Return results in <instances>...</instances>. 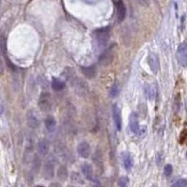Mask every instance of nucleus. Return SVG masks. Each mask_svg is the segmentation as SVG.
Listing matches in <instances>:
<instances>
[{"label": "nucleus", "instance_id": "1", "mask_svg": "<svg viewBox=\"0 0 187 187\" xmlns=\"http://www.w3.org/2000/svg\"><path fill=\"white\" fill-rule=\"evenodd\" d=\"M109 38V27L99 28L94 32V40L95 42V46L99 51H102L106 48Z\"/></svg>", "mask_w": 187, "mask_h": 187}, {"label": "nucleus", "instance_id": "2", "mask_svg": "<svg viewBox=\"0 0 187 187\" xmlns=\"http://www.w3.org/2000/svg\"><path fill=\"white\" fill-rule=\"evenodd\" d=\"M51 106H53V103H51V95L47 92L41 93L40 95V99H38V107L40 108L41 111L48 112L51 109Z\"/></svg>", "mask_w": 187, "mask_h": 187}, {"label": "nucleus", "instance_id": "3", "mask_svg": "<svg viewBox=\"0 0 187 187\" xmlns=\"http://www.w3.org/2000/svg\"><path fill=\"white\" fill-rule=\"evenodd\" d=\"M176 56H177V60L180 66L182 67L187 66V43L186 42H183L182 44L179 45Z\"/></svg>", "mask_w": 187, "mask_h": 187}, {"label": "nucleus", "instance_id": "4", "mask_svg": "<svg viewBox=\"0 0 187 187\" xmlns=\"http://www.w3.org/2000/svg\"><path fill=\"white\" fill-rule=\"evenodd\" d=\"M43 177L45 180H53L54 177V162L51 159L46 161L43 166Z\"/></svg>", "mask_w": 187, "mask_h": 187}, {"label": "nucleus", "instance_id": "5", "mask_svg": "<svg viewBox=\"0 0 187 187\" xmlns=\"http://www.w3.org/2000/svg\"><path fill=\"white\" fill-rule=\"evenodd\" d=\"M148 64L151 68V71L153 73H157L159 67H160V63H159V57L156 54L151 53L148 56Z\"/></svg>", "mask_w": 187, "mask_h": 187}, {"label": "nucleus", "instance_id": "6", "mask_svg": "<svg viewBox=\"0 0 187 187\" xmlns=\"http://www.w3.org/2000/svg\"><path fill=\"white\" fill-rule=\"evenodd\" d=\"M115 5H116V16H117V20L119 23H121L125 20V18L126 16V8L122 0H117Z\"/></svg>", "mask_w": 187, "mask_h": 187}, {"label": "nucleus", "instance_id": "7", "mask_svg": "<svg viewBox=\"0 0 187 187\" xmlns=\"http://www.w3.org/2000/svg\"><path fill=\"white\" fill-rule=\"evenodd\" d=\"M112 118L116 128L118 131H120L122 129V115L119 107L116 104L112 106Z\"/></svg>", "mask_w": 187, "mask_h": 187}, {"label": "nucleus", "instance_id": "8", "mask_svg": "<svg viewBox=\"0 0 187 187\" xmlns=\"http://www.w3.org/2000/svg\"><path fill=\"white\" fill-rule=\"evenodd\" d=\"M77 152H78V154L82 157V158H88L90 153H91V148H90V145L86 141H82L81 142L78 147H77Z\"/></svg>", "mask_w": 187, "mask_h": 187}, {"label": "nucleus", "instance_id": "9", "mask_svg": "<svg viewBox=\"0 0 187 187\" xmlns=\"http://www.w3.org/2000/svg\"><path fill=\"white\" fill-rule=\"evenodd\" d=\"M113 47V46H112ZM109 48L108 49L105 53H103L99 58V61H100V64L101 65H104V66H107L109 65V63H111L113 57H114V53H113V48Z\"/></svg>", "mask_w": 187, "mask_h": 187}, {"label": "nucleus", "instance_id": "10", "mask_svg": "<svg viewBox=\"0 0 187 187\" xmlns=\"http://www.w3.org/2000/svg\"><path fill=\"white\" fill-rule=\"evenodd\" d=\"M129 127L134 134H139L140 131L138 115L135 112H132L129 116Z\"/></svg>", "mask_w": 187, "mask_h": 187}, {"label": "nucleus", "instance_id": "11", "mask_svg": "<svg viewBox=\"0 0 187 187\" xmlns=\"http://www.w3.org/2000/svg\"><path fill=\"white\" fill-rule=\"evenodd\" d=\"M26 119H27V125L30 128L36 129V128H37L38 125H40V121H38V118L37 117L34 111H29L27 112Z\"/></svg>", "mask_w": 187, "mask_h": 187}, {"label": "nucleus", "instance_id": "12", "mask_svg": "<svg viewBox=\"0 0 187 187\" xmlns=\"http://www.w3.org/2000/svg\"><path fill=\"white\" fill-rule=\"evenodd\" d=\"M37 153L40 154L41 156H45L46 154L48 153L49 150H50V144H49V141L46 139H40V141L37 142Z\"/></svg>", "mask_w": 187, "mask_h": 187}, {"label": "nucleus", "instance_id": "13", "mask_svg": "<svg viewBox=\"0 0 187 187\" xmlns=\"http://www.w3.org/2000/svg\"><path fill=\"white\" fill-rule=\"evenodd\" d=\"M122 163H124V166L125 167L126 170H130L133 166H134V160L133 157L131 156L130 153H128L126 152H124L122 154Z\"/></svg>", "mask_w": 187, "mask_h": 187}, {"label": "nucleus", "instance_id": "14", "mask_svg": "<svg viewBox=\"0 0 187 187\" xmlns=\"http://www.w3.org/2000/svg\"><path fill=\"white\" fill-rule=\"evenodd\" d=\"M81 172L83 174V176H84L87 180H93V179H94V172H93L92 166L90 164H88V163L82 164L81 165Z\"/></svg>", "mask_w": 187, "mask_h": 187}, {"label": "nucleus", "instance_id": "15", "mask_svg": "<svg viewBox=\"0 0 187 187\" xmlns=\"http://www.w3.org/2000/svg\"><path fill=\"white\" fill-rule=\"evenodd\" d=\"M144 95L148 100H153L156 96V90L153 85L146 84L144 87Z\"/></svg>", "mask_w": 187, "mask_h": 187}, {"label": "nucleus", "instance_id": "16", "mask_svg": "<svg viewBox=\"0 0 187 187\" xmlns=\"http://www.w3.org/2000/svg\"><path fill=\"white\" fill-rule=\"evenodd\" d=\"M44 125H45V127H46V129L49 132H53V131H54L55 127H56V120L54 119V117H53V116H48V117L45 118Z\"/></svg>", "mask_w": 187, "mask_h": 187}, {"label": "nucleus", "instance_id": "17", "mask_svg": "<svg viewBox=\"0 0 187 187\" xmlns=\"http://www.w3.org/2000/svg\"><path fill=\"white\" fill-rule=\"evenodd\" d=\"M81 72L88 79H94L96 76V69H95V67L94 66L81 67Z\"/></svg>", "mask_w": 187, "mask_h": 187}, {"label": "nucleus", "instance_id": "18", "mask_svg": "<svg viewBox=\"0 0 187 187\" xmlns=\"http://www.w3.org/2000/svg\"><path fill=\"white\" fill-rule=\"evenodd\" d=\"M57 178L61 182H65L68 178V171L65 166H60L57 169Z\"/></svg>", "mask_w": 187, "mask_h": 187}, {"label": "nucleus", "instance_id": "19", "mask_svg": "<svg viewBox=\"0 0 187 187\" xmlns=\"http://www.w3.org/2000/svg\"><path fill=\"white\" fill-rule=\"evenodd\" d=\"M51 88L57 92L62 91L65 88V83L59 79H53V81H51Z\"/></svg>", "mask_w": 187, "mask_h": 187}, {"label": "nucleus", "instance_id": "20", "mask_svg": "<svg viewBox=\"0 0 187 187\" xmlns=\"http://www.w3.org/2000/svg\"><path fill=\"white\" fill-rule=\"evenodd\" d=\"M120 93V86L117 84V83H115V84H113L111 88V90H109V95L111 96V98H116Z\"/></svg>", "mask_w": 187, "mask_h": 187}, {"label": "nucleus", "instance_id": "21", "mask_svg": "<svg viewBox=\"0 0 187 187\" xmlns=\"http://www.w3.org/2000/svg\"><path fill=\"white\" fill-rule=\"evenodd\" d=\"M128 183H129V180H128L127 177L122 176L118 180V184L120 187H127Z\"/></svg>", "mask_w": 187, "mask_h": 187}, {"label": "nucleus", "instance_id": "22", "mask_svg": "<svg viewBox=\"0 0 187 187\" xmlns=\"http://www.w3.org/2000/svg\"><path fill=\"white\" fill-rule=\"evenodd\" d=\"M173 171V167L170 164H167L165 166V169H164V174L166 177H169Z\"/></svg>", "mask_w": 187, "mask_h": 187}, {"label": "nucleus", "instance_id": "23", "mask_svg": "<svg viewBox=\"0 0 187 187\" xmlns=\"http://www.w3.org/2000/svg\"><path fill=\"white\" fill-rule=\"evenodd\" d=\"M172 187H187V180H179L173 184Z\"/></svg>", "mask_w": 187, "mask_h": 187}, {"label": "nucleus", "instance_id": "24", "mask_svg": "<svg viewBox=\"0 0 187 187\" xmlns=\"http://www.w3.org/2000/svg\"><path fill=\"white\" fill-rule=\"evenodd\" d=\"M71 180H73V182H75V183H82L81 178V176H80V174H79V173L72 172V173H71Z\"/></svg>", "mask_w": 187, "mask_h": 187}, {"label": "nucleus", "instance_id": "25", "mask_svg": "<svg viewBox=\"0 0 187 187\" xmlns=\"http://www.w3.org/2000/svg\"><path fill=\"white\" fill-rule=\"evenodd\" d=\"M33 165H34V169H35V170L37 171L38 169H40V161L37 159V156H35L34 161H33Z\"/></svg>", "mask_w": 187, "mask_h": 187}, {"label": "nucleus", "instance_id": "26", "mask_svg": "<svg viewBox=\"0 0 187 187\" xmlns=\"http://www.w3.org/2000/svg\"><path fill=\"white\" fill-rule=\"evenodd\" d=\"M136 1L138 3L141 4V5H146V4H148V0H136Z\"/></svg>", "mask_w": 187, "mask_h": 187}, {"label": "nucleus", "instance_id": "27", "mask_svg": "<svg viewBox=\"0 0 187 187\" xmlns=\"http://www.w3.org/2000/svg\"><path fill=\"white\" fill-rule=\"evenodd\" d=\"M50 187H60V185L58 183H51Z\"/></svg>", "mask_w": 187, "mask_h": 187}, {"label": "nucleus", "instance_id": "28", "mask_svg": "<svg viewBox=\"0 0 187 187\" xmlns=\"http://www.w3.org/2000/svg\"><path fill=\"white\" fill-rule=\"evenodd\" d=\"M0 16H1V1H0Z\"/></svg>", "mask_w": 187, "mask_h": 187}, {"label": "nucleus", "instance_id": "29", "mask_svg": "<svg viewBox=\"0 0 187 187\" xmlns=\"http://www.w3.org/2000/svg\"><path fill=\"white\" fill-rule=\"evenodd\" d=\"M2 112V108H1V105H0V114H1Z\"/></svg>", "mask_w": 187, "mask_h": 187}, {"label": "nucleus", "instance_id": "30", "mask_svg": "<svg viewBox=\"0 0 187 187\" xmlns=\"http://www.w3.org/2000/svg\"><path fill=\"white\" fill-rule=\"evenodd\" d=\"M185 107H186V111H187V100H186V103H185Z\"/></svg>", "mask_w": 187, "mask_h": 187}, {"label": "nucleus", "instance_id": "31", "mask_svg": "<svg viewBox=\"0 0 187 187\" xmlns=\"http://www.w3.org/2000/svg\"><path fill=\"white\" fill-rule=\"evenodd\" d=\"M36 187H44V186H42V185H37V186H36Z\"/></svg>", "mask_w": 187, "mask_h": 187}, {"label": "nucleus", "instance_id": "32", "mask_svg": "<svg viewBox=\"0 0 187 187\" xmlns=\"http://www.w3.org/2000/svg\"><path fill=\"white\" fill-rule=\"evenodd\" d=\"M185 156H186V159H187V152H186V154H185Z\"/></svg>", "mask_w": 187, "mask_h": 187}]
</instances>
